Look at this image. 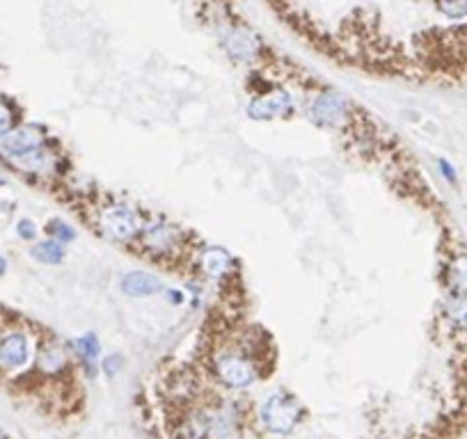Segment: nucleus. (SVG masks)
Wrapping results in <instances>:
<instances>
[{
    "label": "nucleus",
    "instance_id": "f257e3e1",
    "mask_svg": "<svg viewBox=\"0 0 467 439\" xmlns=\"http://www.w3.org/2000/svg\"><path fill=\"white\" fill-rule=\"evenodd\" d=\"M302 417H305V408L286 392H275L261 405V421L270 433L277 435H289Z\"/></svg>",
    "mask_w": 467,
    "mask_h": 439
},
{
    "label": "nucleus",
    "instance_id": "f03ea898",
    "mask_svg": "<svg viewBox=\"0 0 467 439\" xmlns=\"http://www.w3.org/2000/svg\"><path fill=\"white\" fill-rule=\"evenodd\" d=\"M101 231L112 240H131L140 236L142 231V220L131 206L126 204H110L101 211L99 218Z\"/></svg>",
    "mask_w": 467,
    "mask_h": 439
},
{
    "label": "nucleus",
    "instance_id": "7ed1b4c3",
    "mask_svg": "<svg viewBox=\"0 0 467 439\" xmlns=\"http://www.w3.org/2000/svg\"><path fill=\"white\" fill-rule=\"evenodd\" d=\"M216 375L225 387L243 389L255 382V364L239 352H225L216 357Z\"/></svg>",
    "mask_w": 467,
    "mask_h": 439
},
{
    "label": "nucleus",
    "instance_id": "20e7f679",
    "mask_svg": "<svg viewBox=\"0 0 467 439\" xmlns=\"http://www.w3.org/2000/svg\"><path fill=\"white\" fill-rule=\"evenodd\" d=\"M44 144V131L39 126H21L12 128L0 135V154L7 158H26V156L39 151Z\"/></svg>",
    "mask_w": 467,
    "mask_h": 439
},
{
    "label": "nucleus",
    "instance_id": "39448f33",
    "mask_svg": "<svg viewBox=\"0 0 467 439\" xmlns=\"http://www.w3.org/2000/svg\"><path fill=\"white\" fill-rule=\"evenodd\" d=\"M348 103L341 94L323 92L314 98V103L309 105V119L321 128H334L341 126L346 121Z\"/></svg>",
    "mask_w": 467,
    "mask_h": 439
},
{
    "label": "nucleus",
    "instance_id": "423d86ee",
    "mask_svg": "<svg viewBox=\"0 0 467 439\" xmlns=\"http://www.w3.org/2000/svg\"><path fill=\"white\" fill-rule=\"evenodd\" d=\"M140 243L144 245V250H149L156 256H165L172 254L181 243L179 238V229L172 225H154L140 231Z\"/></svg>",
    "mask_w": 467,
    "mask_h": 439
},
{
    "label": "nucleus",
    "instance_id": "0eeeda50",
    "mask_svg": "<svg viewBox=\"0 0 467 439\" xmlns=\"http://www.w3.org/2000/svg\"><path fill=\"white\" fill-rule=\"evenodd\" d=\"M28 355H30L28 338L21 332L7 334L3 341H0V366L19 369L28 362Z\"/></svg>",
    "mask_w": 467,
    "mask_h": 439
},
{
    "label": "nucleus",
    "instance_id": "6e6552de",
    "mask_svg": "<svg viewBox=\"0 0 467 439\" xmlns=\"http://www.w3.org/2000/svg\"><path fill=\"white\" fill-rule=\"evenodd\" d=\"M289 110H291L289 92H275L273 96H261L248 105V114L252 119H273L275 114H284Z\"/></svg>",
    "mask_w": 467,
    "mask_h": 439
},
{
    "label": "nucleus",
    "instance_id": "1a4fd4ad",
    "mask_svg": "<svg viewBox=\"0 0 467 439\" xmlns=\"http://www.w3.org/2000/svg\"><path fill=\"white\" fill-rule=\"evenodd\" d=\"M121 291L131 297H144L163 291V281L154 275H147V272H128V275L121 279Z\"/></svg>",
    "mask_w": 467,
    "mask_h": 439
},
{
    "label": "nucleus",
    "instance_id": "9d476101",
    "mask_svg": "<svg viewBox=\"0 0 467 439\" xmlns=\"http://www.w3.org/2000/svg\"><path fill=\"white\" fill-rule=\"evenodd\" d=\"M223 44L227 46V51L232 53V57L236 60H252L257 53V44L250 35H243L239 30H229L225 32Z\"/></svg>",
    "mask_w": 467,
    "mask_h": 439
},
{
    "label": "nucleus",
    "instance_id": "9b49d317",
    "mask_svg": "<svg viewBox=\"0 0 467 439\" xmlns=\"http://www.w3.org/2000/svg\"><path fill=\"white\" fill-rule=\"evenodd\" d=\"M202 268L209 277H223L225 272L232 268V256L225 252L223 247H209L202 254Z\"/></svg>",
    "mask_w": 467,
    "mask_h": 439
},
{
    "label": "nucleus",
    "instance_id": "f8f14e48",
    "mask_svg": "<svg viewBox=\"0 0 467 439\" xmlns=\"http://www.w3.org/2000/svg\"><path fill=\"white\" fill-rule=\"evenodd\" d=\"M39 263H48V266H55L64 259V247L57 243V240H44V243H37L30 252Z\"/></svg>",
    "mask_w": 467,
    "mask_h": 439
},
{
    "label": "nucleus",
    "instance_id": "ddd939ff",
    "mask_svg": "<svg viewBox=\"0 0 467 439\" xmlns=\"http://www.w3.org/2000/svg\"><path fill=\"white\" fill-rule=\"evenodd\" d=\"M449 316H452L454 325L458 329L467 332V291L454 295V300L449 302Z\"/></svg>",
    "mask_w": 467,
    "mask_h": 439
},
{
    "label": "nucleus",
    "instance_id": "4468645a",
    "mask_svg": "<svg viewBox=\"0 0 467 439\" xmlns=\"http://www.w3.org/2000/svg\"><path fill=\"white\" fill-rule=\"evenodd\" d=\"M39 366L46 371H60L62 366H67V357H64L62 348L57 345H48L39 355Z\"/></svg>",
    "mask_w": 467,
    "mask_h": 439
},
{
    "label": "nucleus",
    "instance_id": "2eb2a0df",
    "mask_svg": "<svg viewBox=\"0 0 467 439\" xmlns=\"http://www.w3.org/2000/svg\"><path fill=\"white\" fill-rule=\"evenodd\" d=\"M46 234L51 236V238H55V240H60V243H69V240H73L76 238V231H73L67 222H62V220H51L46 225Z\"/></svg>",
    "mask_w": 467,
    "mask_h": 439
},
{
    "label": "nucleus",
    "instance_id": "dca6fc26",
    "mask_svg": "<svg viewBox=\"0 0 467 439\" xmlns=\"http://www.w3.org/2000/svg\"><path fill=\"white\" fill-rule=\"evenodd\" d=\"M438 7L449 19H463V16H467V0H438Z\"/></svg>",
    "mask_w": 467,
    "mask_h": 439
},
{
    "label": "nucleus",
    "instance_id": "f3484780",
    "mask_svg": "<svg viewBox=\"0 0 467 439\" xmlns=\"http://www.w3.org/2000/svg\"><path fill=\"white\" fill-rule=\"evenodd\" d=\"M76 345H78L76 350H78L80 355H83V359H85L87 364L92 362V359L96 357V355H99V341H96V336H94V334H85L83 338H78Z\"/></svg>",
    "mask_w": 467,
    "mask_h": 439
},
{
    "label": "nucleus",
    "instance_id": "a211bd4d",
    "mask_svg": "<svg viewBox=\"0 0 467 439\" xmlns=\"http://www.w3.org/2000/svg\"><path fill=\"white\" fill-rule=\"evenodd\" d=\"M16 234H19L23 240H32V238L37 236V227H35V222L28 220V218L19 220V225H16Z\"/></svg>",
    "mask_w": 467,
    "mask_h": 439
},
{
    "label": "nucleus",
    "instance_id": "6ab92c4d",
    "mask_svg": "<svg viewBox=\"0 0 467 439\" xmlns=\"http://www.w3.org/2000/svg\"><path fill=\"white\" fill-rule=\"evenodd\" d=\"M121 357L119 355H110V357H105V362H103V371H105V375H114L121 366Z\"/></svg>",
    "mask_w": 467,
    "mask_h": 439
},
{
    "label": "nucleus",
    "instance_id": "aec40b11",
    "mask_svg": "<svg viewBox=\"0 0 467 439\" xmlns=\"http://www.w3.org/2000/svg\"><path fill=\"white\" fill-rule=\"evenodd\" d=\"M438 163H440V172L445 174L449 184H456V170L452 168V163H449V161H445V158H440Z\"/></svg>",
    "mask_w": 467,
    "mask_h": 439
},
{
    "label": "nucleus",
    "instance_id": "412c9836",
    "mask_svg": "<svg viewBox=\"0 0 467 439\" xmlns=\"http://www.w3.org/2000/svg\"><path fill=\"white\" fill-rule=\"evenodd\" d=\"M5 270H7V261H5V256H0V277L5 275Z\"/></svg>",
    "mask_w": 467,
    "mask_h": 439
},
{
    "label": "nucleus",
    "instance_id": "4be33fe9",
    "mask_svg": "<svg viewBox=\"0 0 467 439\" xmlns=\"http://www.w3.org/2000/svg\"><path fill=\"white\" fill-rule=\"evenodd\" d=\"M0 439H7V437H5V433H3V430H0Z\"/></svg>",
    "mask_w": 467,
    "mask_h": 439
}]
</instances>
